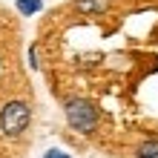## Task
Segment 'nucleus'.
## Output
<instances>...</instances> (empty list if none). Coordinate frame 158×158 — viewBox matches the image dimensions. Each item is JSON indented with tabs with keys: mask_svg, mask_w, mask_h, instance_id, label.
<instances>
[{
	"mask_svg": "<svg viewBox=\"0 0 158 158\" xmlns=\"http://www.w3.org/2000/svg\"><path fill=\"white\" fill-rule=\"evenodd\" d=\"M66 121H69V127L75 132L89 135L98 127V109L86 98H72V101H66Z\"/></svg>",
	"mask_w": 158,
	"mask_h": 158,
	"instance_id": "obj_1",
	"label": "nucleus"
},
{
	"mask_svg": "<svg viewBox=\"0 0 158 158\" xmlns=\"http://www.w3.org/2000/svg\"><path fill=\"white\" fill-rule=\"evenodd\" d=\"M32 112H29V104L23 101H9V104L0 109V132L6 138H17L23 135V129L29 127Z\"/></svg>",
	"mask_w": 158,
	"mask_h": 158,
	"instance_id": "obj_2",
	"label": "nucleus"
},
{
	"mask_svg": "<svg viewBox=\"0 0 158 158\" xmlns=\"http://www.w3.org/2000/svg\"><path fill=\"white\" fill-rule=\"evenodd\" d=\"M106 6H109V0H75V9L83 15H101V12H106Z\"/></svg>",
	"mask_w": 158,
	"mask_h": 158,
	"instance_id": "obj_3",
	"label": "nucleus"
},
{
	"mask_svg": "<svg viewBox=\"0 0 158 158\" xmlns=\"http://www.w3.org/2000/svg\"><path fill=\"white\" fill-rule=\"evenodd\" d=\"M43 3L40 0H17V12L20 15H35V12H40Z\"/></svg>",
	"mask_w": 158,
	"mask_h": 158,
	"instance_id": "obj_4",
	"label": "nucleus"
},
{
	"mask_svg": "<svg viewBox=\"0 0 158 158\" xmlns=\"http://www.w3.org/2000/svg\"><path fill=\"white\" fill-rule=\"evenodd\" d=\"M138 158H158V141H144L138 147Z\"/></svg>",
	"mask_w": 158,
	"mask_h": 158,
	"instance_id": "obj_5",
	"label": "nucleus"
},
{
	"mask_svg": "<svg viewBox=\"0 0 158 158\" xmlns=\"http://www.w3.org/2000/svg\"><path fill=\"white\" fill-rule=\"evenodd\" d=\"M92 63H98V55H86V58H81V66H92Z\"/></svg>",
	"mask_w": 158,
	"mask_h": 158,
	"instance_id": "obj_6",
	"label": "nucleus"
},
{
	"mask_svg": "<svg viewBox=\"0 0 158 158\" xmlns=\"http://www.w3.org/2000/svg\"><path fill=\"white\" fill-rule=\"evenodd\" d=\"M43 158H69V155H66V152H60V150H49Z\"/></svg>",
	"mask_w": 158,
	"mask_h": 158,
	"instance_id": "obj_7",
	"label": "nucleus"
}]
</instances>
